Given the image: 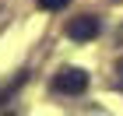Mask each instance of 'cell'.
I'll return each mask as SVG.
<instances>
[{"label": "cell", "instance_id": "6da1fadb", "mask_svg": "<svg viewBox=\"0 0 123 116\" xmlns=\"http://www.w3.org/2000/svg\"><path fill=\"white\" fill-rule=\"evenodd\" d=\"M53 88H56L60 95H81L88 88V74L81 67H63L56 77H53Z\"/></svg>", "mask_w": 123, "mask_h": 116}, {"label": "cell", "instance_id": "7a4b0ae2", "mask_svg": "<svg viewBox=\"0 0 123 116\" xmlns=\"http://www.w3.org/2000/svg\"><path fill=\"white\" fill-rule=\"evenodd\" d=\"M67 39H74V42H92L98 35V18L95 14H81V18H70L67 21Z\"/></svg>", "mask_w": 123, "mask_h": 116}, {"label": "cell", "instance_id": "3957f363", "mask_svg": "<svg viewBox=\"0 0 123 116\" xmlns=\"http://www.w3.org/2000/svg\"><path fill=\"white\" fill-rule=\"evenodd\" d=\"M21 85H25V74H18L11 85H4V88H0V102H4V98H11V95H14V88H21Z\"/></svg>", "mask_w": 123, "mask_h": 116}, {"label": "cell", "instance_id": "277c9868", "mask_svg": "<svg viewBox=\"0 0 123 116\" xmlns=\"http://www.w3.org/2000/svg\"><path fill=\"white\" fill-rule=\"evenodd\" d=\"M39 11H63L67 7V0H35Z\"/></svg>", "mask_w": 123, "mask_h": 116}, {"label": "cell", "instance_id": "5b68a950", "mask_svg": "<svg viewBox=\"0 0 123 116\" xmlns=\"http://www.w3.org/2000/svg\"><path fill=\"white\" fill-rule=\"evenodd\" d=\"M120 85H123V67H120Z\"/></svg>", "mask_w": 123, "mask_h": 116}]
</instances>
